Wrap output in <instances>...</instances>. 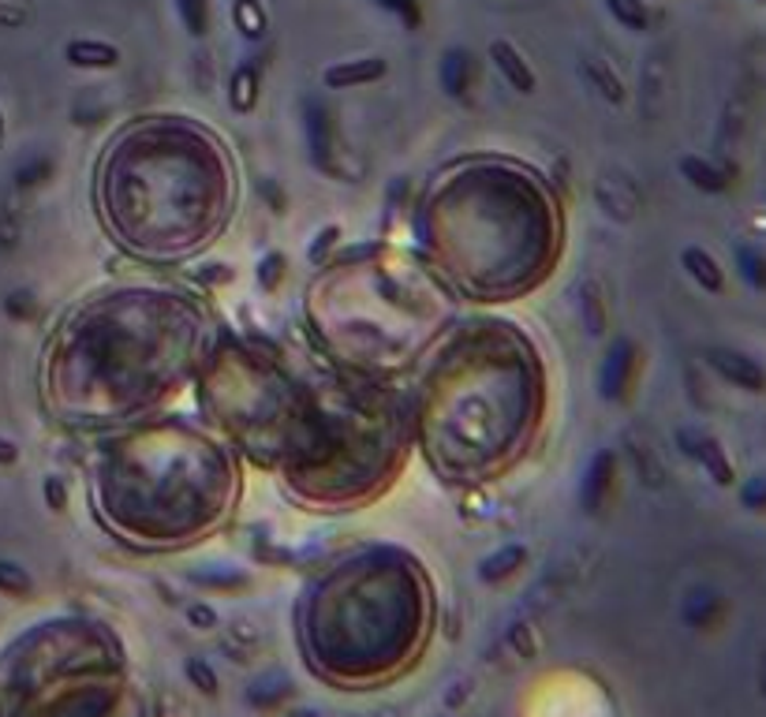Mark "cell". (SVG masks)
Wrapping results in <instances>:
<instances>
[{
    "label": "cell",
    "mask_w": 766,
    "mask_h": 717,
    "mask_svg": "<svg viewBox=\"0 0 766 717\" xmlns=\"http://www.w3.org/2000/svg\"><path fill=\"white\" fill-rule=\"evenodd\" d=\"M441 83H446L449 94H464L467 83H472V60L467 52L452 49L446 60H441Z\"/></svg>",
    "instance_id": "cell-14"
},
{
    "label": "cell",
    "mask_w": 766,
    "mask_h": 717,
    "mask_svg": "<svg viewBox=\"0 0 766 717\" xmlns=\"http://www.w3.org/2000/svg\"><path fill=\"white\" fill-rule=\"evenodd\" d=\"M0 587L4 591H27V580L15 572V564H0Z\"/></svg>",
    "instance_id": "cell-19"
},
{
    "label": "cell",
    "mask_w": 766,
    "mask_h": 717,
    "mask_svg": "<svg viewBox=\"0 0 766 717\" xmlns=\"http://www.w3.org/2000/svg\"><path fill=\"white\" fill-rule=\"evenodd\" d=\"M236 463L187 423H146L109 437L94 471L101 523L132 546L177 549L210 535L236 505Z\"/></svg>",
    "instance_id": "cell-6"
},
{
    "label": "cell",
    "mask_w": 766,
    "mask_h": 717,
    "mask_svg": "<svg viewBox=\"0 0 766 717\" xmlns=\"http://www.w3.org/2000/svg\"><path fill=\"white\" fill-rule=\"evenodd\" d=\"M609 12H613L621 23H629V26H643V8H640V0H609Z\"/></svg>",
    "instance_id": "cell-18"
},
{
    "label": "cell",
    "mask_w": 766,
    "mask_h": 717,
    "mask_svg": "<svg viewBox=\"0 0 766 717\" xmlns=\"http://www.w3.org/2000/svg\"><path fill=\"white\" fill-rule=\"evenodd\" d=\"M255 86H258V72H255V64L240 68V72L232 75V101H236L240 109H251V105H255Z\"/></svg>",
    "instance_id": "cell-16"
},
{
    "label": "cell",
    "mask_w": 766,
    "mask_h": 717,
    "mask_svg": "<svg viewBox=\"0 0 766 717\" xmlns=\"http://www.w3.org/2000/svg\"><path fill=\"white\" fill-rule=\"evenodd\" d=\"M236 23H240V31L247 34V38H263L266 34V15H263V8L255 4V0H236Z\"/></svg>",
    "instance_id": "cell-15"
},
{
    "label": "cell",
    "mask_w": 766,
    "mask_h": 717,
    "mask_svg": "<svg viewBox=\"0 0 766 717\" xmlns=\"http://www.w3.org/2000/svg\"><path fill=\"white\" fill-rule=\"evenodd\" d=\"M386 75V60H348V64H337L326 72V83L329 86H363V83H374V78Z\"/></svg>",
    "instance_id": "cell-12"
},
{
    "label": "cell",
    "mask_w": 766,
    "mask_h": 717,
    "mask_svg": "<svg viewBox=\"0 0 766 717\" xmlns=\"http://www.w3.org/2000/svg\"><path fill=\"white\" fill-rule=\"evenodd\" d=\"M98 214L127 255L180 262L210 247L236 203L221 138L180 117L124 127L98 165Z\"/></svg>",
    "instance_id": "cell-3"
},
{
    "label": "cell",
    "mask_w": 766,
    "mask_h": 717,
    "mask_svg": "<svg viewBox=\"0 0 766 717\" xmlns=\"http://www.w3.org/2000/svg\"><path fill=\"white\" fill-rule=\"evenodd\" d=\"M490 57H494V64H498V72L509 78V83L516 86L520 94H531V90H535V75H531V68L524 64V57H520V52L512 49L509 41H494V46H490Z\"/></svg>",
    "instance_id": "cell-11"
},
{
    "label": "cell",
    "mask_w": 766,
    "mask_h": 717,
    "mask_svg": "<svg viewBox=\"0 0 766 717\" xmlns=\"http://www.w3.org/2000/svg\"><path fill=\"white\" fill-rule=\"evenodd\" d=\"M434 632V591L400 549H360L321 572L300 606V646L333 688H378L420 661Z\"/></svg>",
    "instance_id": "cell-5"
},
{
    "label": "cell",
    "mask_w": 766,
    "mask_h": 717,
    "mask_svg": "<svg viewBox=\"0 0 766 717\" xmlns=\"http://www.w3.org/2000/svg\"><path fill=\"white\" fill-rule=\"evenodd\" d=\"M412 423L404 400L360 370L303 381L300 415L281 475L300 501L355 509L393 483Z\"/></svg>",
    "instance_id": "cell-7"
},
{
    "label": "cell",
    "mask_w": 766,
    "mask_h": 717,
    "mask_svg": "<svg viewBox=\"0 0 766 717\" xmlns=\"http://www.w3.org/2000/svg\"><path fill=\"white\" fill-rule=\"evenodd\" d=\"M206 314L169 288H117L64 321L49 400L75 426L132 423L206 363Z\"/></svg>",
    "instance_id": "cell-1"
},
{
    "label": "cell",
    "mask_w": 766,
    "mask_h": 717,
    "mask_svg": "<svg viewBox=\"0 0 766 717\" xmlns=\"http://www.w3.org/2000/svg\"><path fill=\"white\" fill-rule=\"evenodd\" d=\"M318 348L348 370H400L446 329L449 288L420 258H355L318 277L307 300Z\"/></svg>",
    "instance_id": "cell-8"
},
{
    "label": "cell",
    "mask_w": 766,
    "mask_h": 717,
    "mask_svg": "<svg viewBox=\"0 0 766 717\" xmlns=\"http://www.w3.org/2000/svg\"><path fill=\"white\" fill-rule=\"evenodd\" d=\"M15 460V449L8 441H0V463H12Z\"/></svg>",
    "instance_id": "cell-20"
},
{
    "label": "cell",
    "mask_w": 766,
    "mask_h": 717,
    "mask_svg": "<svg viewBox=\"0 0 766 717\" xmlns=\"http://www.w3.org/2000/svg\"><path fill=\"white\" fill-rule=\"evenodd\" d=\"M303 381L263 348L224 344L203 363V404L255 463L281 467L289 457Z\"/></svg>",
    "instance_id": "cell-9"
},
{
    "label": "cell",
    "mask_w": 766,
    "mask_h": 717,
    "mask_svg": "<svg viewBox=\"0 0 766 717\" xmlns=\"http://www.w3.org/2000/svg\"><path fill=\"white\" fill-rule=\"evenodd\" d=\"M41 672L27 669L15 717H127L124 658L101 624H49L38 640Z\"/></svg>",
    "instance_id": "cell-10"
},
{
    "label": "cell",
    "mask_w": 766,
    "mask_h": 717,
    "mask_svg": "<svg viewBox=\"0 0 766 717\" xmlns=\"http://www.w3.org/2000/svg\"><path fill=\"white\" fill-rule=\"evenodd\" d=\"M177 8H180V20H184V26L191 34H206V26H210V12H206V0H177Z\"/></svg>",
    "instance_id": "cell-17"
},
{
    "label": "cell",
    "mask_w": 766,
    "mask_h": 717,
    "mask_svg": "<svg viewBox=\"0 0 766 717\" xmlns=\"http://www.w3.org/2000/svg\"><path fill=\"white\" fill-rule=\"evenodd\" d=\"M430 269L452 292L504 303L550 277L561 209L538 172L501 157L460 161L434 180L420 217Z\"/></svg>",
    "instance_id": "cell-2"
},
{
    "label": "cell",
    "mask_w": 766,
    "mask_h": 717,
    "mask_svg": "<svg viewBox=\"0 0 766 717\" xmlns=\"http://www.w3.org/2000/svg\"><path fill=\"white\" fill-rule=\"evenodd\" d=\"M543 366L512 326H464L434 355L415 434L438 475L490 483L531 449L543 423Z\"/></svg>",
    "instance_id": "cell-4"
},
{
    "label": "cell",
    "mask_w": 766,
    "mask_h": 717,
    "mask_svg": "<svg viewBox=\"0 0 766 717\" xmlns=\"http://www.w3.org/2000/svg\"><path fill=\"white\" fill-rule=\"evenodd\" d=\"M68 60L80 68H109L120 60V52L106 46V41H72L68 46Z\"/></svg>",
    "instance_id": "cell-13"
}]
</instances>
